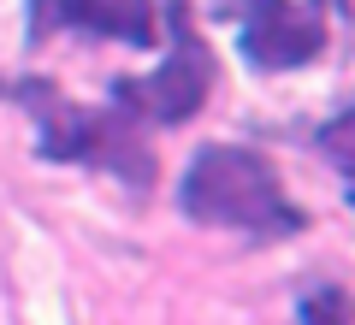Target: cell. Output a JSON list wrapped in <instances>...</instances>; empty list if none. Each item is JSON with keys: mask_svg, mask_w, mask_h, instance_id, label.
I'll list each match as a JSON object with an SVG mask.
<instances>
[{"mask_svg": "<svg viewBox=\"0 0 355 325\" xmlns=\"http://www.w3.org/2000/svg\"><path fill=\"white\" fill-rule=\"evenodd\" d=\"M30 6H36L30 36H48V24L107 36V42H125V48H154V36H160L154 0H30Z\"/></svg>", "mask_w": 355, "mask_h": 325, "instance_id": "cell-4", "label": "cell"}, {"mask_svg": "<svg viewBox=\"0 0 355 325\" xmlns=\"http://www.w3.org/2000/svg\"><path fill=\"white\" fill-rule=\"evenodd\" d=\"M0 95H6V83H0Z\"/></svg>", "mask_w": 355, "mask_h": 325, "instance_id": "cell-7", "label": "cell"}, {"mask_svg": "<svg viewBox=\"0 0 355 325\" xmlns=\"http://www.w3.org/2000/svg\"><path fill=\"white\" fill-rule=\"evenodd\" d=\"M237 42L254 71H291L326 48V18L314 0H243Z\"/></svg>", "mask_w": 355, "mask_h": 325, "instance_id": "cell-3", "label": "cell"}, {"mask_svg": "<svg viewBox=\"0 0 355 325\" xmlns=\"http://www.w3.org/2000/svg\"><path fill=\"white\" fill-rule=\"evenodd\" d=\"M349 130H355V113H338L320 130V148H326V160L338 166V172H349Z\"/></svg>", "mask_w": 355, "mask_h": 325, "instance_id": "cell-6", "label": "cell"}, {"mask_svg": "<svg viewBox=\"0 0 355 325\" xmlns=\"http://www.w3.org/2000/svg\"><path fill=\"white\" fill-rule=\"evenodd\" d=\"M302 325H349V296H343L338 284L308 290L302 296Z\"/></svg>", "mask_w": 355, "mask_h": 325, "instance_id": "cell-5", "label": "cell"}, {"mask_svg": "<svg viewBox=\"0 0 355 325\" xmlns=\"http://www.w3.org/2000/svg\"><path fill=\"white\" fill-rule=\"evenodd\" d=\"M178 207L207 231H237V237H296L308 225L302 207L284 195L272 160L237 142H214L190 160L184 184H178Z\"/></svg>", "mask_w": 355, "mask_h": 325, "instance_id": "cell-1", "label": "cell"}, {"mask_svg": "<svg viewBox=\"0 0 355 325\" xmlns=\"http://www.w3.org/2000/svg\"><path fill=\"white\" fill-rule=\"evenodd\" d=\"M166 24H172V48H166V65H154L148 77H130V83L113 89V100L130 118H148V125H190L202 113L207 89H214V53L196 36L184 0L166 6Z\"/></svg>", "mask_w": 355, "mask_h": 325, "instance_id": "cell-2", "label": "cell"}]
</instances>
